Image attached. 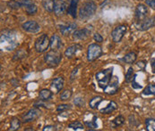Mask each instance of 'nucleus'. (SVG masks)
Listing matches in <instances>:
<instances>
[{
  "label": "nucleus",
  "mask_w": 155,
  "mask_h": 131,
  "mask_svg": "<svg viewBox=\"0 0 155 131\" xmlns=\"http://www.w3.org/2000/svg\"><path fill=\"white\" fill-rule=\"evenodd\" d=\"M97 10V5L94 1L92 0H88L83 4V5L79 9V18L82 20H88L91 18Z\"/></svg>",
  "instance_id": "1"
},
{
  "label": "nucleus",
  "mask_w": 155,
  "mask_h": 131,
  "mask_svg": "<svg viewBox=\"0 0 155 131\" xmlns=\"http://www.w3.org/2000/svg\"><path fill=\"white\" fill-rule=\"evenodd\" d=\"M112 75H113V68L112 67L105 69V70H99L95 74V80H97L99 87L102 89L105 87H107L113 78Z\"/></svg>",
  "instance_id": "2"
},
{
  "label": "nucleus",
  "mask_w": 155,
  "mask_h": 131,
  "mask_svg": "<svg viewBox=\"0 0 155 131\" xmlns=\"http://www.w3.org/2000/svg\"><path fill=\"white\" fill-rule=\"evenodd\" d=\"M17 40L15 35H13L11 32H4L1 34V47L11 51L14 50L17 46Z\"/></svg>",
  "instance_id": "3"
},
{
  "label": "nucleus",
  "mask_w": 155,
  "mask_h": 131,
  "mask_svg": "<svg viewBox=\"0 0 155 131\" xmlns=\"http://www.w3.org/2000/svg\"><path fill=\"white\" fill-rule=\"evenodd\" d=\"M62 61V55L58 50H51L44 55V62L49 67H57Z\"/></svg>",
  "instance_id": "4"
},
{
  "label": "nucleus",
  "mask_w": 155,
  "mask_h": 131,
  "mask_svg": "<svg viewBox=\"0 0 155 131\" xmlns=\"http://www.w3.org/2000/svg\"><path fill=\"white\" fill-rule=\"evenodd\" d=\"M103 54L102 47L97 43L90 44L87 48V60L90 63L100 58Z\"/></svg>",
  "instance_id": "5"
},
{
  "label": "nucleus",
  "mask_w": 155,
  "mask_h": 131,
  "mask_svg": "<svg viewBox=\"0 0 155 131\" xmlns=\"http://www.w3.org/2000/svg\"><path fill=\"white\" fill-rule=\"evenodd\" d=\"M49 43H50V39L48 37V35L42 34L35 40L34 48L37 53H40V54L45 53V52H47V50L49 47Z\"/></svg>",
  "instance_id": "6"
},
{
  "label": "nucleus",
  "mask_w": 155,
  "mask_h": 131,
  "mask_svg": "<svg viewBox=\"0 0 155 131\" xmlns=\"http://www.w3.org/2000/svg\"><path fill=\"white\" fill-rule=\"evenodd\" d=\"M127 31V26L125 24H120L118 26H116L112 31H111V39L113 42L119 43L123 39L124 36L126 35Z\"/></svg>",
  "instance_id": "7"
},
{
  "label": "nucleus",
  "mask_w": 155,
  "mask_h": 131,
  "mask_svg": "<svg viewBox=\"0 0 155 131\" xmlns=\"http://www.w3.org/2000/svg\"><path fill=\"white\" fill-rule=\"evenodd\" d=\"M41 111L38 109V107H34L30 109L26 113H24L22 115V120L23 123H29V122H32L34 120H36L40 116H41Z\"/></svg>",
  "instance_id": "8"
},
{
  "label": "nucleus",
  "mask_w": 155,
  "mask_h": 131,
  "mask_svg": "<svg viewBox=\"0 0 155 131\" xmlns=\"http://www.w3.org/2000/svg\"><path fill=\"white\" fill-rule=\"evenodd\" d=\"M22 29L28 33H38L41 30V25L33 20H29L22 24Z\"/></svg>",
  "instance_id": "9"
},
{
  "label": "nucleus",
  "mask_w": 155,
  "mask_h": 131,
  "mask_svg": "<svg viewBox=\"0 0 155 131\" xmlns=\"http://www.w3.org/2000/svg\"><path fill=\"white\" fill-rule=\"evenodd\" d=\"M67 3L65 0H56L54 4V14L56 16H62L67 12Z\"/></svg>",
  "instance_id": "10"
},
{
  "label": "nucleus",
  "mask_w": 155,
  "mask_h": 131,
  "mask_svg": "<svg viewBox=\"0 0 155 131\" xmlns=\"http://www.w3.org/2000/svg\"><path fill=\"white\" fill-rule=\"evenodd\" d=\"M119 88V81L117 77H113L111 81L109 83L107 87L103 88V91L106 95H113L117 93V90Z\"/></svg>",
  "instance_id": "11"
},
{
  "label": "nucleus",
  "mask_w": 155,
  "mask_h": 131,
  "mask_svg": "<svg viewBox=\"0 0 155 131\" xmlns=\"http://www.w3.org/2000/svg\"><path fill=\"white\" fill-rule=\"evenodd\" d=\"M148 14V7L144 4H138L135 8V18L137 22H142L147 17Z\"/></svg>",
  "instance_id": "12"
},
{
  "label": "nucleus",
  "mask_w": 155,
  "mask_h": 131,
  "mask_svg": "<svg viewBox=\"0 0 155 131\" xmlns=\"http://www.w3.org/2000/svg\"><path fill=\"white\" fill-rule=\"evenodd\" d=\"M91 34V30L88 28H84L81 30H76L73 33V39L74 40H85Z\"/></svg>",
  "instance_id": "13"
},
{
  "label": "nucleus",
  "mask_w": 155,
  "mask_h": 131,
  "mask_svg": "<svg viewBox=\"0 0 155 131\" xmlns=\"http://www.w3.org/2000/svg\"><path fill=\"white\" fill-rule=\"evenodd\" d=\"M33 3L31 0H10L7 2V6L11 9L17 10L19 8H25L28 5Z\"/></svg>",
  "instance_id": "14"
},
{
  "label": "nucleus",
  "mask_w": 155,
  "mask_h": 131,
  "mask_svg": "<svg viewBox=\"0 0 155 131\" xmlns=\"http://www.w3.org/2000/svg\"><path fill=\"white\" fill-rule=\"evenodd\" d=\"M59 28V31L60 33L65 36L67 37L71 34L74 33V30H76V28H77V24L75 22H72V23H69V24H64V25H59L58 26Z\"/></svg>",
  "instance_id": "15"
},
{
  "label": "nucleus",
  "mask_w": 155,
  "mask_h": 131,
  "mask_svg": "<svg viewBox=\"0 0 155 131\" xmlns=\"http://www.w3.org/2000/svg\"><path fill=\"white\" fill-rule=\"evenodd\" d=\"M155 26V16L152 17H146L144 20H143L142 22H139L138 25V29L142 31H145L148 30L152 28H153Z\"/></svg>",
  "instance_id": "16"
},
{
  "label": "nucleus",
  "mask_w": 155,
  "mask_h": 131,
  "mask_svg": "<svg viewBox=\"0 0 155 131\" xmlns=\"http://www.w3.org/2000/svg\"><path fill=\"white\" fill-rule=\"evenodd\" d=\"M64 84H65L64 78L63 77H57L54 80H52V81H51V84H50L51 90L54 93L58 94V92H60L63 89Z\"/></svg>",
  "instance_id": "17"
},
{
  "label": "nucleus",
  "mask_w": 155,
  "mask_h": 131,
  "mask_svg": "<svg viewBox=\"0 0 155 131\" xmlns=\"http://www.w3.org/2000/svg\"><path fill=\"white\" fill-rule=\"evenodd\" d=\"M82 48H83V46L80 44H74V45L67 47L64 55L68 59H72L77 54V52H79Z\"/></svg>",
  "instance_id": "18"
},
{
  "label": "nucleus",
  "mask_w": 155,
  "mask_h": 131,
  "mask_svg": "<svg viewBox=\"0 0 155 131\" xmlns=\"http://www.w3.org/2000/svg\"><path fill=\"white\" fill-rule=\"evenodd\" d=\"M50 43H49V47L51 50H59L62 47V39L61 38L57 35L54 34L50 37Z\"/></svg>",
  "instance_id": "19"
},
{
  "label": "nucleus",
  "mask_w": 155,
  "mask_h": 131,
  "mask_svg": "<svg viewBox=\"0 0 155 131\" xmlns=\"http://www.w3.org/2000/svg\"><path fill=\"white\" fill-rule=\"evenodd\" d=\"M53 91L52 90H49V89H47V88H43L40 91L39 93V97H40V100L41 101H44L47 102L48 100H50L53 96Z\"/></svg>",
  "instance_id": "20"
},
{
  "label": "nucleus",
  "mask_w": 155,
  "mask_h": 131,
  "mask_svg": "<svg viewBox=\"0 0 155 131\" xmlns=\"http://www.w3.org/2000/svg\"><path fill=\"white\" fill-rule=\"evenodd\" d=\"M136 59H137V55L135 52H129L127 53V55H125L123 56V58L121 59L124 63L127 64H133L136 62Z\"/></svg>",
  "instance_id": "21"
},
{
  "label": "nucleus",
  "mask_w": 155,
  "mask_h": 131,
  "mask_svg": "<svg viewBox=\"0 0 155 131\" xmlns=\"http://www.w3.org/2000/svg\"><path fill=\"white\" fill-rule=\"evenodd\" d=\"M103 101V97L101 96V95H96V96H93L90 102H89V106L90 108L92 110H96L98 108V106L101 104V103Z\"/></svg>",
  "instance_id": "22"
},
{
  "label": "nucleus",
  "mask_w": 155,
  "mask_h": 131,
  "mask_svg": "<svg viewBox=\"0 0 155 131\" xmlns=\"http://www.w3.org/2000/svg\"><path fill=\"white\" fill-rule=\"evenodd\" d=\"M117 109V104L115 101H111L109 103V104L103 108V109L101 110V113L102 114H110L113 111H115Z\"/></svg>",
  "instance_id": "23"
},
{
  "label": "nucleus",
  "mask_w": 155,
  "mask_h": 131,
  "mask_svg": "<svg viewBox=\"0 0 155 131\" xmlns=\"http://www.w3.org/2000/svg\"><path fill=\"white\" fill-rule=\"evenodd\" d=\"M77 5L78 3H70L67 8V13L74 19H75L77 16Z\"/></svg>",
  "instance_id": "24"
},
{
  "label": "nucleus",
  "mask_w": 155,
  "mask_h": 131,
  "mask_svg": "<svg viewBox=\"0 0 155 131\" xmlns=\"http://www.w3.org/2000/svg\"><path fill=\"white\" fill-rule=\"evenodd\" d=\"M22 121L18 118H13L10 121V128L8 129L9 131L18 130L21 128Z\"/></svg>",
  "instance_id": "25"
},
{
  "label": "nucleus",
  "mask_w": 155,
  "mask_h": 131,
  "mask_svg": "<svg viewBox=\"0 0 155 131\" xmlns=\"http://www.w3.org/2000/svg\"><path fill=\"white\" fill-rule=\"evenodd\" d=\"M54 4H55V1L53 0H42L43 8L48 13L54 12Z\"/></svg>",
  "instance_id": "26"
},
{
  "label": "nucleus",
  "mask_w": 155,
  "mask_h": 131,
  "mask_svg": "<svg viewBox=\"0 0 155 131\" xmlns=\"http://www.w3.org/2000/svg\"><path fill=\"white\" fill-rule=\"evenodd\" d=\"M142 93L143 95H155V83H151L147 85Z\"/></svg>",
  "instance_id": "27"
},
{
  "label": "nucleus",
  "mask_w": 155,
  "mask_h": 131,
  "mask_svg": "<svg viewBox=\"0 0 155 131\" xmlns=\"http://www.w3.org/2000/svg\"><path fill=\"white\" fill-rule=\"evenodd\" d=\"M125 118H124V116H122V115H118V116H117L113 120H112V127L113 128H118V127H120V126H122L124 123H125Z\"/></svg>",
  "instance_id": "28"
},
{
  "label": "nucleus",
  "mask_w": 155,
  "mask_h": 131,
  "mask_svg": "<svg viewBox=\"0 0 155 131\" xmlns=\"http://www.w3.org/2000/svg\"><path fill=\"white\" fill-rule=\"evenodd\" d=\"M97 119L98 117L96 115L92 116V120H84V124L87 126V128H89L90 129H96L98 128V124H97Z\"/></svg>",
  "instance_id": "29"
},
{
  "label": "nucleus",
  "mask_w": 155,
  "mask_h": 131,
  "mask_svg": "<svg viewBox=\"0 0 155 131\" xmlns=\"http://www.w3.org/2000/svg\"><path fill=\"white\" fill-rule=\"evenodd\" d=\"M24 9H25V12H26L29 15H34V14H36L37 12H38V7H37V5L34 4V2L31 3V4H30V5H28Z\"/></svg>",
  "instance_id": "30"
},
{
  "label": "nucleus",
  "mask_w": 155,
  "mask_h": 131,
  "mask_svg": "<svg viewBox=\"0 0 155 131\" xmlns=\"http://www.w3.org/2000/svg\"><path fill=\"white\" fill-rule=\"evenodd\" d=\"M68 128L73 129V130H84V124L82 122L78 121V120L73 121L70 124H68Z\"/></svg>",
  "instance_id": "31"
},
{
  "label": "nucleus",
  "mask_w": 155,
  "mask_h": 131,
  "mask_svg": "<svg viewBox=\"0 0 155 131\" xmlns=\"http://www.w3.org/2000/svg\"><path fill=\"white\" fill-rule=\"evenodd\" d=\"M134 76H135V74H134V69L132 67H129L128 68V70H127V71L126 72V76H125V81L127 82V83H130V82H132L134 80Z\"/></svg>",
  "instance_id": "32"
},
{
  "label": "nucleus",
  "mask_w": 155,
  "mask_h": 131,
  "mask_svg": "<svg viewBox=\"0 0 155 131\" xmlns=\"http://www.w3.org/2000/svg\"><path fill=\"white\" fill-rule=\"evenodd\" d=\"M145 128H146V130L155 131V119L147 118L145 120Z\"/></svg>",
  "instance_id": "33"
},
{
  "label": "nucleus",
  "mask_w": 155,
  "mask_h": 131,
  "mask_svg": "<svg viewBox=\"0 0 155 131\" xmlns=\"http://www.w3.org/2000/svg\"><path fill=\"white\" fill-rule=\"evenodd\" d=\"M72 95H73V92L72 90L70 89H66L64 90L61 95H60V100L61 101H67V100H69L71 97H72Z\"/></svg>",
  "instance_id": "34"
},
{
  "label": "nucleus",
  "mask_w": 155,
  "mask_h": 131,
  "mask_svg": "<svg viewBox=\"0 0 155 131\" xmlns=\"http://www.w3.org/2000/svg\"><path fill=\"white\" fill-rule=\"evenodd\" d=\"M70 109H71V105H70V104H62L58 105V107H57V111H58V112H64V111H68V110Z\"/></svg>",
  "instance_id": "35"
},
{
  "label": "nucleus",
  "mask_w": 155,
  "mask_h": 131,
  "mask_svg": "<svg viewBox=\"0 0 155 131\" xmlns=\"http://www.w3.org/2000/svg\"><path fill=\"white\" fill-rule=\"evenodd\" d=\"M74 104H75V106H78V107H83L84 105V98L83 97H76L74 98Z\"/></svg>",
  "instance_id": "36"
},
{
  "label": "nucleus",
  "mask_w": 155,
  "mask_h": 131,
  "mask_svg": "<svg viewBox=\"0 0 155 131\" xmlns=\"http://www.w3.org/2000/svg\"><path fill=\"white\" fill-rule=\"evenodd\" d=\"M93 39H94L97 43H101V42L103 41L102 36H101L100 33H98V32H96V33L93 34Z\"/></svg>",
  "instance_id": "37"
},
{
  "label": "nucleus",
  "mask_w": 155,
  "mask_h": 131,
  "mask_svg": "<svg viewBox=\"0 0 155 131\" xmlns=\"http://www.w3.org/2000/svg\"><path fill=\"white\" fill-rule=\"evenodd\" d=\"M145 5L155 10V0H145Z\"/></svg>",
  "instance_id": "38"
},
{
  "label": "nucleus",
  "mask_w": 155,
  "mask_h": 131,
  "mask_svg": "<svg viewBox=\"0 0 155 131\" xmlns=\"http://www.w3.org/2000/svg\"><path fill=\"white\" fill-rule=\"evenodd\" d=\"M135 79H136V74H135V76H134V78L133 81H132V87L134 88V89H140V88H142V86H141V85H139L138 83L135 82Z\"/></svg>",
  "instance_id": "39"
},
{
  "label": "nucleus",
  "mask_w": 155,
  "mask_h": 131,
  "mask_svg": "<svg viewBox=\"0 0 155 131\" xmlns=\"http://www.w3.org/2000/svg\"><path fill=\"white\" fill-rule=\"evenodd\" d=\"M136 65L138 66L141 70H144L146 67V62L145 61H139V62H137Z\"/></svg>",
  "instance_id": "40"
},
{
  "label": "nucleus",
  "mask_w": 155,
  "mask_h": 131,
  "mask_svg": "<svg viewBox=\"0 0 155 131\" xmlns=\"http://www.w3.org/2000/svg\"><path fill=\"white\" fill-rule=\"evenodd\" d=\"M42 130L43 131H54V130H56V128H55L54 126H52V125H47V126H45L44 128L42 129Z\"/></svg>",
  "instance_id": "41"
},
{
  "label": "nucleus",
  "mask_w": 155,
  "mask_h": 131,
  "mask_svg": "<svg viewBox=\"0 0 155 131\" xmlns=\"http://www.w3.org/2000/svg\"><path fill=\"white\" fill-rule=\"evenodd\" d=\"M150 64H151V68H152V73L155 74V58H152L151 59Z\"/></svg>",
  "instance_id": "42"
},
{
  "label": "nucleus",
  "mask_w": 155,
  "mask_h": 131,
  "mask_svg": "<svg viewBox=\"0 0 155 131\" xmlns=\"http://www.w3.org/2000/svg\"><path fill=\"white\" fill-rule=\"evenodd\" d=\"M77 72H78V67L73 70V72H72L71 77H70V80H74L75 79V76H76Z\"/></svg>",
  "instance_id": "43"
},
{
  "label": "nucleus",
  "mask_w": 155,
  "mask_h": 131,
  "mask_svg": "<svg viewBox=\"0 0 155 131\" xmlns=\"http://www.w3.org/2000/svg\"><path fill=\"white\" fill-rule=\"evenodd\" d=\"M69 1V3H78L79 2V0H68Z\"/></svg>",
  "instance_id": "44"
},
{
  "label": "nucleus",
  "mask_w": 155,
  "mask_h": 131,
  "mask_svg": "<svg viewBox=\"0 0 155 131\" xmlns=\"http://www.w3.org/2000/svg\"><path fill=\"white\" fill-rule=\"evenodd\" d=\"M24 130L25 131H27V130H34V129H24Z\"/></svg>",
  "instance_id": "45"
},
{
  "label": "nucleus",
  "mask_w": 155,
  "mask_h": 131,
  "mask_svg": "<svg viewBox=\"0 0 155 131\" xmlns=\"http://www.w3.org/2000/svg\"><path fill=\"white\" fill-rule=\"evenodd\" d=\"M53 1H56V0H53Z\"/></svg>",
  "instance_id": "46"
}]
</instances>
